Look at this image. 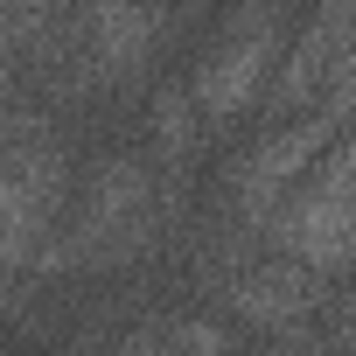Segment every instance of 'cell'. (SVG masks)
<instances>
[{
	"label": "cell",
	"mask_w": 356,
	"mask_h": 356,
	"mask_svg": "<svg viewBox=\"0 0 356 356\" xmlns=\"http://www.w3.org/2000/svg\"><path fill=\"white\" fill-rule=\"evenodd\" d=\"M280 15H286V0H238L231 8L224 35L203 49V63L189 77L203 126H238V119L259 112L266 77L280 70Z\"/></svg>",
	"instance_id": "cell-1"
},
{
	"label": "cell",
	"mask_w": 356,
	"mask_h": 356,
	"mask_svg": "<svg viewBox=\"0 0 356 356\" xmlns=\"http://www.w3.org/2000/svg\"><path fill=\"white\" fill-rule=\"evenodd\" d=\"M335 133H342V126H335L321 105H307V112H293L280 133L252 140V147L238 154V168H231V210H238V224L266 231V217L280 210V196H286L300 175L328 154V140H335Z\"/></svg>",
	"instance_id": "cell-2"
},
{
	"label": "cell",
	"mask_w": 356,
	"mask_h": 356,
	"mask_svg": "<svg viewBox=\"0 0 356 356\" xmlns=\"http://www.w3.org/2000/svg\"><path fill=\"white\" fill-rule=\"evenodd\" d=\"M273 245L307 259L314 273L342 280L356 273V189H321V182H293L280 196V210L266 217Z\"/></svg>",
	"instance_id": "cell-3"
},
{
	"label": "cell",
	"mask_w": 356,
	"mask_h": 356,
	"mask_svg": "<svg viewBox=\"0 0 356 356\" xmlns=\"http://www.w3.org/2000/svg\"><path fill=\"white\" fill-rule=\"evenodd\" d=\"M77 42H84V56H91L98 91L140 84V77L154 70V49H161V15H154V0H84Z\"/></svg>",
	"instance_id": "cell-4"
},
{
	"label": "cell",
	"mask_w": 356,
	"mask_h": 356,
	"mask_svg": "<svg viewBox=\"0 0 356 356\" xmlns=\"http://www.w3.org/2000/svg\"><path fill=\"white\" fill-rule=\"evenodd\" d=\"M321 300H328V273H314V266L293 259V252L259 259V266H245V273L224 280V307H231L252 335H273V328H286V321H307Z\"/></svg>",
	"instance_id": "cell-5"
},
{
	"label": "cell",
	"mask_w": 356,
	"mask_h": 356,
	"mask_svg": "<svg viewBox=\"0 0 356 356\" xmlns=\"http://www.w3.org/2000/svg\"><path fill=\"white\" fill-rule=\"evenodd\" d=\"M196 140H203V112H196L189 84H161L154 105H147V161L168 168V175H182L196 161Z\"/></svg>",
	"instance_id": "cell-6"
},
{
	"label": "cell",
	"mask_w": 356,
	"mask_h": 356,
	"mask_svg": "<svg viewBox=\"0 0 356 356\" xmlns=\"http://www.w3.org/2000/svg\"><path fill=\"white\" fill-rule=\"evenodd\" d=\"M328 342H342V349H356V293L342 300V314H335V328H328Z\"/></svg>",
	"instance_id": "cell-7"
}]
</instances>
